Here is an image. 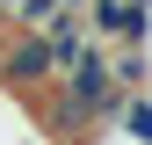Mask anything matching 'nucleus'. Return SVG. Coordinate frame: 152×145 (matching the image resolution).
<instances>
[{
    "label": "nucleus",
    "mask_w": 152,
    "mask_h": 145,
    "mask_svg": "<svg viewBox=\"0 0 152 145\" xmlns=\"http://www.w3.org/2000/svg\"><path fill=\"white\" fill-rule=\"evenodd\" d=\"M109 80H116V94H145L152 87V51L145 44H116L109 51Z\"/></svg>",
    "instance_id": "3"
},
{
    "label": "nucleus",
    "mask_w": 152,
    "mask_h": 145,
    "mask_svg": "<svg viewBox=\"0 0 152 145\" xmlns=\"http://www.w3.org/2000/svg\"><path fill=\"white\" fill-rule=\"evenodd\" d=\"M65 7H72V15H87V7H94V0H65Z\"/></svg>",
    "instance_id": "7"
},
{
    "label": "nucleus",
    "mask_w": 152,
    "mask_h": 145,
    "mask_svg": "<svg viewBox=\"0 0 152 145\" xmlns=\"http://www.w3.org/2000/svg\"><path fill=\"white\" fill-rule=\"evenodd\" d=\"M58 80V65H51V44L29 29H15L7 44H0V87L7 94H44V87Z\"/></svg>",
    "instance_id": "1"
},
{
    "label": "nucleus",
    "mask_w": 152,
    "mask_h": 145,
    "mask_svg": "<svg viewBox=\"0 0 152 145\" xmlns=\"http://www.w3.org/2000/svg\"><path fill=\"white\" fill-rule=\"evenodd\" d=\"M87 145H130V138H123V131H109V123H102V131H94Z\"/></svg>",
    "instance_id": "6"
},
{
    "label": "nucleus",
    "mask_w": 152,
    "mask_h": 145,
    "mask_svg": "<svg viewBox=\"0 0 152 145\" xmlns=\"http://www.w3.org/2000/svg\"><path fill=\"white\" fill-rule=\"evenodd\" d=\"M58 15H65V0H15V15H7V22H15V29H29V36H44Z\"/></svg>",
    "instance_id": "5"
},
{
    "label": "nucleus",
    "mask_w": 152,
    "mask_h": 145,
    "mask_svg": "<svg viewBox=\"0 0 152 145\" xmlns=\"http://www.w3.org/2000/svg\"><path fill=\"white\" fill-rule=\"evenodd\" d=\"M109 131H123L130 145H152V94H123L116 116H109Z\"/></svg>",
    "instance_id": "4"
},
{
    "label": "nucleus",
    "mask_w": 152,
    "mask_h": 145,
    "mask_svg": "<svg viewBox=\"0 0 152 145\" xmlns=\"http://www.w3.org/2000/svg\"><path fill=\"white\" fill-rule=\"evenodd\" d=\"M80 22H87V36H94V44H109V51H116V44H145L152 7H145V0H94Z\"/></svg>",
    "instance_id": "2"
},
{
    "label": "nucleus",
    "mask_w": 152,
    "mask_h": 145,
    "mask_svg": "<svg viewBox=\"0 0 152 145\" xmlns=\"http://www.w3.org/2000/svg\"><path fill=\"white\" fill-rule=\"evenodd\" d=\"M0 15H15V0H0Z\"/></svg>",
    "instance_id": "8"
}]
</instances>
